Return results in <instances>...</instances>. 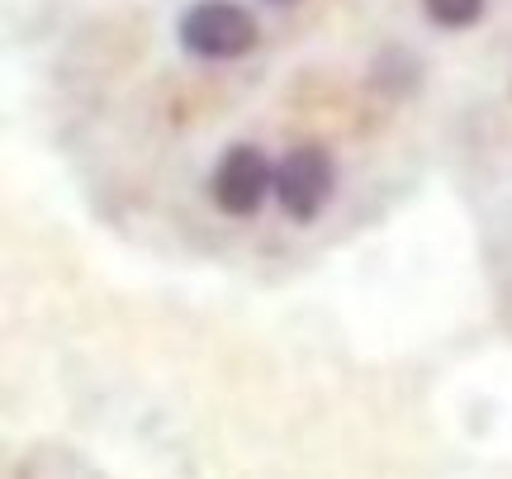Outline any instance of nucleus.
<instances>
[{"mask_svg": "<svg viewBox=\"0 0 512 479\" xmlns=\"http://www.w3.org/2000/svg\"><path fill=\"white\" fill-rule=\"evenodd\" d=\"M266 5H290V0H266Z\"/></svg>", "mask_w": 512, "mask_h": 479, "instance_id": "obj_5", "label": "nucleus"}, {"mask_svg": "<svg viewBox=\"0 0 512 479\" xmlns=\"http://www.w3.org/2000/svg\"><path fill=\"white\" fill-rule=\"evenodd\" d=\"M332 190H337V166H332L328 148H318V143H299L275 166V204L294 223L318 219Z\"/></svg>", "mask_w": 512, "mask_h": 479, "instance_id": "obj_2", "label": "nucleus"}, {"mask_svg": "<svg viewBox=\"0 0 512 479\" xmlns=\"http://www.w3.org/2000/svg\"><path fill=\"white\" fill-rule=\"evenodd\" d=\"M422 10L441 29H470L484 15V0H422Z\"/></svg>", "mask_w": 512, "mask_h": 479, "instance_id": "obj_4", "label": "nucleus"}, {"mask_svg": "<svg viewBox=\"0 0 512 479\" xmlns=\"http://www.w3.org/2000/svg\"><path fill=\"white\" fill-rule=\"evenodd\" d=\"M176 38L200 62H233L256 48V19L238 0H195L176 19Z\"/></svg>", "mask_w": 512, "mask_h": 479, "instance_id": "obj_1", "label": "nucleus"}, {"mask_svg": "<svg viewBox=\"0 0 512 479\" xmlns=\"http://www.w3.org/2000/svg\"><path fill=\"white\" fill-rule=\"evenodd\" d=\"M209 195H214V204L228 219H252L256 209L266 204V195H275V166L252 143H233L214 166Z\"/></svg>", "mask_w": 512, "mask_h": 479, "instance_id": "obj_3", "label": "nucleus"}]
</instances>
